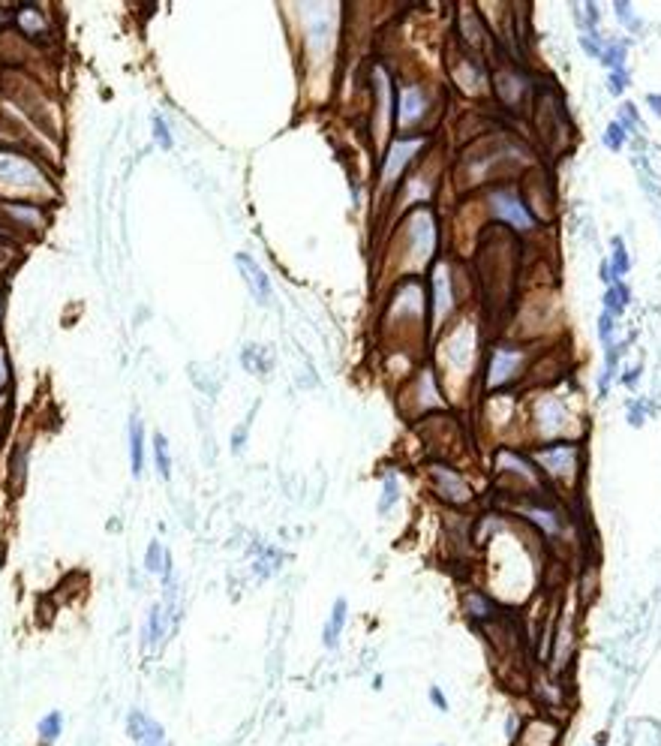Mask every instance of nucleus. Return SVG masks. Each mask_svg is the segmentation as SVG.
<instances>
[{"label":"nucleus","mask_w":661,"mask_h":746,"mask_svg":"<svg viewBox=\"0 0 661 746\" xmlns=\"http://www.w3.org/2000/svg\"><path fill=\"white\" fill-rule=\"evenodd\" d=\"M397 500H400V482H397L391 472H388V476L382 478V496H379V512L385 515V512L391 509Z\"/></svg>","instance_id":"nucleus-17"},{"label":"nucleus","mask_w":661,"mask_h":746,"mask_svg":"<svg viewBox=\"0 0 661 746\" xmlns=\"http://www.w3.org/2000/svg\"><path fill=\"white\" fill-rule=\"evenodd\" d=\"M142 467H145V427L138 416L129 419V470L132 476H142Z\"/></svg>","instance_id":"nucleus-9"},{"label":"nucleus","mask_w":661,"mask_h":746,"mask_svg":"<svg viewBox=\"0 0 661 746\" xmlns=\"http://www.w3.org/2000/svg\"><path fill=\"white\" fill-rule=\"evenodd\" d=\"M427 112V99L421 97L418 88H406L400 97V123H418L421 114Z\"/></svg>","instance_id":"nucleus-11"},{"label":"nucleus","mask_w":661,"mask_h":746,"mask_svg":"<svg viewBox=\"0 0 661 746\" xmlns=\"http://www.w3.org/2000/svg\"><path fill=\"white\" fill-rule=\"evenodd\" d=\"M418 148H421V142H418V139H412V142H397L391 151H388V157H385V175H382L388 184H391V181L400 175L403 165L412 160V154H415Z\"/></svg>","instance_id":"nucleus-7"},{"label":"nucleus","mask_w":661,"mask_h":746,"mask_svg":"<svg viewBox=\"0 0 661 746\" xmlns=\"http://www.w3.org/2000/svg\"><path fill=\"white\" fill-rule=\"evenodd\" d=\"M647 99H649V105H652V109H655V114L661 118V94H649Z\"/></svg>","instance_id":"nucleus-32"},{"label":"nucleus","mask_w":661,"mask_h":746,"mask_svg":"<svg viewBox=\"0 0 661 746\" xmlns=\"http://www.w3.org/2000/svg\"><path fill=\"white\" fill-rule=\"evenodd\" d=\"M526 518L535 521V524H538L544 533H550V536L559 533V521H556V515H553V509H529Z\"/></svg>","instance_id":"nucleus-18"},{"label":"nucleus","mask_w":661,"mask_h":746,"mask_svg":"<svg viewBox=\"0 0 661 746\" xmlns=\"http://www.w3.org/2000/svg\"><path fill=\"white\" fill-rule=\"evenodd\" d=\"M346 617H349V605H346V599L340 596V599L334 602V608H330V617H328V623H325V632H322V641H325V647H328V650H337V644H340Z\"/></svg>","instance_id":"nucleus-8"},{"label":"nucleus","mask_w":661,"mask_h":746,"mask_svg":"<svg viewBox=\"0 0 661 746\" xmlns=\"http://www.w3.org/2000/svg\"><path fill=\"white\" fill-rule=\"evenodd\" d=\"M162 632H165V623H162V608H160V605H154V608H151V614H147V629L142 632V647H154V644L162 638Z\"/></svg>","instance_id":"nucleus-14"},{"label":"nucleus","mask_w":661,"mask_h":746,"mask_svg":"<svg viewBox=\"0 0 661 746\" xmlns=\"http://www.w3.org/2000/svg\"><path fill=\"white\" fill-rule=\"evenodd\" d=\"M154 463H156V472L162 476V482H169V478H171V458H169L165 436H160V434L154 436Z\"/></svg>","instance_id":"nucleus-16"},{"label":"nucleus","mask_w":661,"mask_h":746,"mask_svg":"<svg viewBox=\"0 0 661 746\" xmlns=\"http://www.w3.org/2000/svg\"><path fill=\"white\" fill-rule=\"evenodd\" d=\"M451 301H454V295H451V283H448V271H439L436 274V316H445L451 308Z\"/></svg>","instance_id":"nucleus-15"},{"label":"nucleus","mask_w":661,"mask_h":746,"mask_svg":"<svg viewBox=\"0 0 661 746\" xmlns=\"http://www.w3.org/2000/svg\"><path fill=\"white\" fill-rule=\"evenodd\" d=\"M430 701H433L442 714H448V698H445V692L439 689V686H430Z\"/></svg>","instance_id":"nucleus-28"},{"label":"nucleus","mask_w":661,"mask_h":746,"mask_svg":"<svg viewBox=\"0 0 661 746\" xmlns=\"http://www.w3.org/2000/svg\"><path fill=\"white\" fill-rule=\"evenodd\" d=\"M628 85V76H625V70L619 66V70L610 72V88H613V94H622V88Z\"/></svg>","instance_id":"nucleus-27"},{"label":"nucleus","mask_w":661,"mask_h":746,"mask_svg":"<svg viewBox=\"0 0 661 746\" xmlns=\"http://www.w3.org/2000/svg\"><path fill=\"white\" fill-rule=\"evenodd\" d=\"M628 268H631V259H628V250L622 247V238H613V262H610V271H613V277H619V274H628Z\"/></svg>","instance_id":"nucleus-20"},{"label":"nucleus","mask_w":661,"mask_h":746,"mask_svg":"<svg viewBox=\"0 0 661 746\" xmlns=\"http://www.w3.org/2000/svg\"><path fill=\"white\" fill-rule=\"evenodd\" d=\"M605 145L610 148V151H619V148L625 145V130L619 127L616 121H613V123H610V127L605 130Z\"/></svg>","instance_id":"nucleus-24"},{"label":"nucleus","mask_w":661,"mask_h":746,"mask_svg":"<svg viewBox=\"0 0 661 746\" xmlns=\"http://www.w3.org/2000/svg\"><path fill=\"white\" fill-rule=\"evenodd\" d=\"M598 274H601V280H605V283L613 286V271H610V262H601V271H598Z\"/></svg>","instance_id":"nucleus-31"},{"label":"nucleus","mask_w":661,"mask_h":746,"mask_svg":"<svg viewBox=\"0 0 661 746\" xmlns=\"http://www.w3.org/2000/svg\"><path fill=\"white\" fill-rule=\"evenodd\" d=\"M610 289H613V292H616V298H619V304H622V308H625L628 301H631V292H628V286H625V283H619V280H613V286H610Z\"/></svg>","instance_id":"nucleus-29"},{"label":"nucleus","mask_w":661,"mask_h":746,"mask_svg":"<svg viewBox=\"0 0 661 746\" xmlns=\"http://www.w3.org/2000/svg\"><path fill=\"white\" fill-rule=\"evenodd\" d=\"M24 476H28V452L19 449L12 454V463H10V482L12 485H21Z\"/></svg>","instance_id":"nucleus-21"},{"label":"nucleus","mask_w":661,"mask_h":746,"mask_svg":"<svg viewBox=\"0 0 661 746\" xmlns=\"http://www.w3.org/2000/svg\"><path fill=\"white\" fill-rule=\"evenodd\" d=\"M490 208H493V214L499 220H505V223H511V226H517V229H532L535 226L532 214H529L511 193H505V190H493L490 193Z\"/></svg>","instance_id":"nucleus-3"},{"label":"nucleus","mask_w":661,"mask_h":746,"mask_svg":"<svg viewBox=\"0 0 661 746\" xmlns=\"http://www.w3.org/2000/svg\"><path fill=\"white\" fill-rule=\"evenodd\" d=\"M0 310H3V301H0Z\"/></svg>","instance_id":"nucleus-33"},{"label":"nucleus","mask_w":661,"mask_h":746,"mask_svg":"<svg viewBox=\"0 0 661 746\" xmlns=\"http://www.w3.org/2000/svg\"><path fill=\"white\" fill-rule=\"evenodd\" d=\"M430 485H433V491L451 505H466L472 500V487L463 482V476L457 470L445 467V463H430Z\"/></svg>","instance_id":"nucleus-2"},{"label":"nucleus","mask_w":661,"mask_h":746,"mask_svg":"<svg viewBox=\"0 0 661 746\" xmlns=\"http://www.w3.org/2000/svg\"><path fill=\"white\" fill-rule=\"evenodd\" d=\"M496 467H499V472H520L526 482H538V472H535V467L529 463V458H520V454H514V452H499Z\"/></svg>","instance_id":"nucleus-13"},{"label":"nucleus","mask_w":661,"mask_h":746,"mask_svg":"<svg viewBox=\"0 0 661 746\" xmlns=\"http://www.w3.org/2000/svg\"><path fill=\"white\" fill-rule=\"evenodd\" d=\"M63 734V714L61 710H48V714L36 723V737H39V746H52L61 740Z\"/></svg>","instance_id":"nucleus-12"},{"label":"nucleus","mask_w":661,"mask_h":746,"mask_svg":"<svg viewBox=\"0 0 661 746\" xmlns=\"http://www.w3.org/2000/svg\"><path fill=\"white\" fill-rule=\"evenodd\" d=\"M619 118H622V123H619V127L625 130V136H628V132L638 130V112H634V105H631V103H625L622 109H619Z\"/></svg>","instance_id":"nucleus-25"},{"label":"nucleus","mask_w":661,"mask_h":746,"mask_svg":"<svg viewBox=\"0 0 661 746\" xmlns=\"http://www.w3.org/2000/svg\"><path fill=\"white\" fill-rule=\"evenodd\" d=\"M127 734L138 746H165V732L160 723H154L145 710H129L127 716Z\"/></svg>","instance_id":"nucleus-4"},{"label":"nucleus","mask_w":661,"mask_h":746,"mask_svg":"<svg viewBox=\"0 0 661 746\" xmlns=\"http://www.w3.org/2000/svg\"><path fill=\"white\" fill-rule=\"evenodd\" d=\"M466 608L472 611L475 617H481V620H487V617H493V614H496V605L487 599V596H481V593H469V596H466Z\"/></svg>","instance_id":"nucleus-19"},{"label":"nucleus","mask_w":661,"mask_h":746,"mask_svg":"<svg viewBox=\"0 0 661 746\" xmlns=\"http://www.w3.org/2000/svg\"><path fill=\"white\" fill-rule=\"evenodd\" d=\"M235 262H238V271H241L244 280H246V286H250L253 298L259 304H268L271 301V280H268V274H264V268L253 259L250 253H238Z\"/></svg>","instance_id":"nucleus-5"},{"label":"nucleus","mask_w":661,"mask_h":746,"mask_svg":"<svg viewBox=\"0 0 661 746\" xmlns=\"http://www.w3.org/2000/svg\"><path fill=\"white\" fill-rule=\"evenodd\" d=\"M535 463H538L541 470H547V476L571 485L577 476V463H580V452H577V445H571V443H553L547 449L535 452Z\"/></svg>","instance_id":"nucleus-1"},{"label":"nucleus","mask_w":661,"mask_h":746,"mask_svg":"<svg viewBox=\"0 0 661 746\" xmlns=\"http://www.w3.org/2000/svg\"><path fill=\"white\" fill-rule=\"evenodd\" d=\"M520 355L517 352H496L493 355V361H490V376H487V388H499L505 379H511V373H514L517 367V361Z\"/></svg>","instance_id":"nucleus-10"},{"label":"nucleus","mask_w":661,"mask_h":746,"mask_svg":"<svg viewBox=\"0 0 661 746\" xmlns=\"http://www.w3.org/2000/svg\"><path fill=\"white\" fill-rule=\"evenodd\" d=\"M154 132H156V139H160V148H171V132L165 130V123L160 118H154Z\"/></svg>","instance_id":"nucleus-26"},{"label":"nucleus","mask_w":661,"mask_h":746,"mask_svg":"<svg viewBox=\"0 0 661 746\" xmlns=\"http://www.w3.org/2000/svg\"><path fill=\"white\" fill-rule=\"evenodd\" d=\"M162 560H165V548L154 538V542L147 545V554H145V569L147 572H162Z\"/></svg>","instance_id":"nucleus-22"},{"label":"nucleus","mask_w":661,"mask_h":746,"mask_svg":"<svg viewBox=\"0 0 661 746\" xmlns=\"http://www.w3.org/2000/svg\"><path fill=\"white\" fill-rule=\"evenodd\" d=\"M6 383H10V367H6V355L0 350V388H6Z\"/></svg>","instance_id":"nucleus-30"},{"label":"nucleus","mask_w":661,"mask_h":746,"mask_svg":"<svg viewBox=\"0 0 661 746\" xmlns=\"http://www.w3.org/2000/svg\"><path fill=\"white\" fill-rule=\"evenodd\" d=\"M598 337H601V343L607 346V352L613 350V346H610V343H613V313H607V310L601 313V319H598Z\"/></svg>","instance_id":"nucleus-23"},{"label":"nucleus","mask_w":661,"mask_h":746,"mask_svg":"<svg viewBox=\"0 0 661 746\" xmlns=\"http://www.w3.org/2000/svg\"><path fill=\"white\" fill-rule=\"evenodd\" d=\"M520 746H556L559 743V725L550 723V719H532V723L523 725V734H520Z\"/></svg>","instance_id":"nucleus-6"}]
</instances>
